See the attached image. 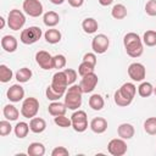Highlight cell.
I'll return each mask as SVG.
<instances>
[{
  "instance_id": "cell-1",
  "label": "cell",
  "mask_w": 156,
  "mask_h": 156,
  "mask_svg": "<svg viewBox=\"0 0 156 156\" xmlns=\"http://www.w3.org/2000/svg\"><path fill=\"white\" fill-rule=\"evenodd\" d=\"M123 45L126 49L127 55L133 58H136L143 55L144 52V43L143 39L134 32H129L123 38Z\"/></svg>"
},
{
  "instance_id": "cell-2",
  "label": "cell",
  "mask_w": 156,
  "mask_h": 156,
  "mask_svg": "<svg viewBox=\"0 0 156 156\" xmlns=\"http://www.w3.org/2000/svg\"><path fill=\"white\" fill-rule=\"evenodd\" d=\"M135 93H136V87L133 83L127 82V83L122 84V87L118 90L115 91V95H113L115 104L117 106H119V107L129 106L133 102Z\"/></svg>"
},
{
  "instance_id": "cell-3",
  "label": "cell",
  "mask_w": 156,
  "mask_h": 156,
  "mask_svg": "<svg viewBox=\"0 0 156 156\" xmlns=\"http://www.w3.org/2000/svg\"><path fill=\"white\" fill-rule=\"evenodd\" d=\"M83 91L79 87V84H72L69 85V88H67L66 93H65V105L67 106L68 110H78L82 106V98Z\"/></svg>"
},
{
  "instance_id": "cell-4",
  "label": "cell",
  "mask_w": 156,
  "mask_h": 156,
  "mask_svg": "<svg viewBox=\"0 0 156 156\" xmlns=\"http://www.w3.org/2000/svg\"><path fill=\"white\" fill-rule=\"evenodd\" d=\"M41 35H43L41 29L37 26H32L21 32L20 40H21V43H23L26 45H32V44L37 43L41 38Z\"/></svg>"
},
{
  "instance_id": "cell-5",
  "label": "cell",
  "mask_w": 156,
  "mask_h": 156,
  "mask_svg": "<svg viewBox=\"0 0 156 156\" xmlns=\"http://www.w3.org/2000/svg\"><path fill=\"white\" fill-rule=\"evenodd\" d=\"M71 121H72V128L78 132V133H83L88 129V116L87 112L83 110H76L72 116H71Z\"/></svg>"
},
{
  "instance_id": "cell-6",
  "label": "cell",
  "mask_w": 156,
  "mask_h": 156,
  "mask_svg": "<svg viewBox=\"0 0 156 156\" xmlns=\"http://www.w3.org/2000/svg\"><path fill=\"white\" fill-rule=\"evenodd\" d=\"M39 112V101L35 98H26L21 106V115L24 118H33Z\"/></svg>"
},
{
  "instance_id": "cell-7",
  "label": "cell",
  "mask_w": 156,
  "mask_h": 156,
  "mask_svg": "<svg viewBox=\"0 0 156 156\" xmlns=\"http://www.w3.org/2000/svg\"><path fill=\"white\" fill-rule=\"evenodd\" d=\"M26 24V16L22 11L13 9L9 12L7 16V26L12 30H20Z\"/></svg>"
},
{
  "instance_id": "cell-8",
  "label": "cell",
  "mask_w": 156,
  "mask_h": 156,
  "mask_svg": "<svg viewBox=\"0 0 156 156\" xmlns=\"http://www.w3.org/2000/svg\"><path fill=\"white\" fill-rule=\"evenodd\" d=\"M128 150L127 143L122 138H115L111 139L107 144V151L112 156H123Z\"/></svg>"
},
{
  "instance_id": "cell-9",
  "label": "cell",
  "mask_w": 156,
  "mask_h": 156,
  "mask_svg": "<svg viewBox=\"0 0 156 156\" xmlns=\"http://www.w3.org/2000/svg\"><path fill=\"white\" fill-rule=\"evenodd\" d=\"M110 46V39L105 34H98L91 40V49L95 54H105Z\"/></svg>"
},
{
  "instance_id": "cell-10",
  "label": "cell",
  "mask_w": 156,
  "mask_h": 156,
  "mask_svg": "<svg viewBox=\"0 0 156 156\" xmlns=\"http://www.w3.org/2000/svg\"><path fill=\"white\" fill-rule=\"evenodd\" d=\"M128 76L134 82H143L144 78L146 77V69L145 66L140 62H133L128 66Z\"/></svg>"
},
{
  "instance_id": "cell-11",
  "label": "cell",
  "mask_w": 156,
  "mask_h": 156,
  "mask_svg": "<svg viewBox=\"0 0 156 156\" xmlns=\"http://www.w3.org/2000/svg\"><path fill=\"white\" fill-rule=\"evenodd\" d=\"M51 88L54 90H56L57 93L65 94L67 88H68V82L66 78V74L63 71H58L52 76V80H51Z\"/></svg>"
},
{
  "instance_id": "cell-12",
  "label": "cell",
  "mask_w": 156,
  "mask_h": 156,
  "mask_svg": "<svg viewBox=\"0 0 156 156\" xmlns=\"http://www.w3.org/2000/svg\"><path fill=\"white\" fill-rule=\"evenodd\" d=\"M22 7L23 11L30 17H39L43 15V4L39 0H24Z\"/></svg>"
},
{
  "instance_id": "cell-13",
  "label": "cell",
  "mask_w": 156,
  "mask_h": 156,
  "mask_svg": "<svg viewBox=\"0 0 156 156\" xmlns=\"http://www.w3.org/2000/svg\"><path fill=\"white\" fill-rule=\"evenodd\" d=\"M98 82H99V78L98 76L95 74V72L93 73H89L87 76H83L80 82H79V87L83 91V94H88V93H91L96 85H98Z\"/></svg>"
},
{
  "instance_id": "cell-14",
  "label": "cell",
  "mask_w": 156,
  "mask_h": 156,
  "mask_svg": "<svg viewBox=\"0 0 156 156\" xmlns=\"http://www.w3.org/2000/svg\"><path fill=\"white\" fill-rule=\"evenodd\" d=\"M52 57L54 56H51L48 51L40 50V51H38L35 54V62H37V65L40 68H43L45 71L52 69L54 68V66H52Z\"/></svg>"
},
{
  "instance_id": "cell-15",
  "label": "cell",
  "mask_w": 156,
  "mask_h": 156,
  "mask_svg": "<svg viewBox=\"0 0 156 156\" xmlns=\"http://www.w3.org/2000/svg\"><path fill=\"white\" fill-rule=\"evenodd\" d=\"M6 96L11 102H20L24 98V89L21 84H13L7 89Z\"/></svg>"
},
{
  "instance_id": "cell-16",
  "label": "cell",
  "mask_w": 156,
  "mask_h": 156,
  "mask_svg": "<svg viewBox=\"0 0 156 156\" xmlns=\"http://www.w3.org/2000/svg\"><path fill=\"white\" fill-rule=\"evenodd\" d=\"M89 128L96 134H102L107 129V121L104 117H95L90 121Z\"/></svg>"
},
{
  "instance_id": "cell-17",
  "label": "cell",
  "mask_w": 156,
  "mask_h": 156,
  "mask_svg": "<svg viewBox=\"0 0 156 156\" xmlns=\"http://www.w3.org/2000/svg\"><path fill=\"white\" fill-rule=\"evenodd\" d=\"M117 134L119 138H122L124 140H129L134 136L135 129H134L133 124H130V123H121L117 128Z\"/></svg>"
},
{
  "instance_id": "cell-18",
  "label": "cell",
  "mask_w": 156,
  "mask_h": 156,
  "mask_svg": "<svg viewBox=\"0 0 156 156\" xmlns=\"http://www.w3.org/2000/svg\"><path fill=\"white\" fill-rule=\"evenodd\" d=\"M18 41L13 35H4L1 38V48L6 52H15L17 50Z\"/></svg>"
},
{
  "instance_id": "cell-19",
  "label": "cell",
  "mask_w": 156,
  "mask_h": 156,
  "mask_svg": "<svg viewBox=\"0 0 156 156\" xmlns=\"http://www.w3.org/2000/svg\"><path fill=\"white\" fill-rule=\"evenodd\" d=\"M29 128H30V132H33L35 134H40L46 129V122L44 118L33 117L29 121Z\"/></svg>"
},
{
  "instance_id": "cell-20",
  "label": "cell",
  "mask_w": 156,
  "mask_h": 156,
  "mask_svg": "<svg viewBox=\"0 0 156 156\" xmlns=\"http://www.w3.org/2000/svg\"><path fill=\"white\" fill-rule=\"evenodd\" d=\"M43 22H44V24L46 27L54 28L55 26H57L60 23V16L55 11H48L43 16Z\"/></svg>"
},
{
  "instance_id": "cell-21",
  "label": "cell",
  "mask_w": 156,
  "mask_h": 156,
  "mask_svg": "<svg viewBox=\"0 0 156 156\" xmlns=\"http://www.w3.org/2000/svg\"><path fill=\"white\" fill-rule=\"evenodd\" d=\"M82 28L87 34H94L99 28V23H98V21L95 18L87 17L82 22Z\"/></svg>"
},
{
  "instance_id": "cell-22",
  "label": "cell",
  "mask_w": 156,
  "mask_h": 156,
  "mask_svg": "<svg viewBox=\"0 0 156 156\" xmlns=\"http://www.w3.org/2000/svg\"><path fill=\"white\" fill-rule=\"evenodd\" d=\"M48 111L51 116L56 117V116H60V115H65L66 111H67V106L65 105V102H60V101H52L49 107H48Z\"/></svg>"
},
{
  "instance_id": "cell-23",
  "label": "cell",
  "mask_w": 156,
  "mask_h": 156,
  "mask_svg": "<svg viewBox=\"0 0 156 156\" xmlns=\"http://www.w3.org/2000/svg\"><path fill=\"white\" fill-rule=\"evenodd\" d=\"M44 38L46 40V43L49 44H57L61 41V38H62V34L58 29L56 28H50L48 29L45 33H44Z\"/></svg>"
},
{
  "instance_id": "cell-24",
  "label": "cell",
  "mask_w": 156,
  "mask_h": 156,
  "mask_svg": "<svg viewBox=\"0 0 156 156\" xmlns=\"http://www.w3.org/2000/svg\"><path fill=\"white\" fill-rule=\"evenodd\" d=\"M2 115L6 119L9 121H17V118L20 117V111L17 110L16 106L11 105V104H7L4 106V110H2Z\"/></svg>"
},
{
  "instance_id": "cell-25",
  "label": "cell",
  "mask_w": 156,
  "mask_h": 156,
  "mask_svg": "<svg viewBox=\"0 0 156 156\" xmlns=\"http://www.w3.org/2000/svg\"><path fill=\"white\" fill-rule=\"evenodd\" d=\"M27 154L29 156H43L45 154V146L39 141H33L29 144L27 149Z\"/></svg>"
},
{
  "instance_id": "cell-26",
  "label": "cell",
  "mask_w": 156,
  "mask_h": 156,
  "mask_svg": "<svg viewBox=\"0 0 156 156\" xmlns=\"http://www.w3.org/2000/svg\"><path fill=\"white\" fill-rule=\"evenodd\" d=\"M89 106L94 110V111H100L104 108L105 106V100L102 98V95L100 94H93L89 98Z\"/></svg>"
},
{
  "instance_id": "cell-27",
  "label": "cell",
  "mask_w": 156,
  "mask_h": 156,
  "mask_svg": "<svg viewBox=\"0 0 156 156\" xmlns=\"http://www.w3.org/2000/svg\"><path fill=\"white\" fill-rule=\"evenodd\" d=\"M32 76H33V72H32L30 68H28V67H22V68H20V69L16 72L15 78L17 79L18 83H27L28 80H30Z\"/></svg>"
},
{
  "instance_id": "cell-28",
  "label": "cell",
  "mask_w": 156,
  "mask_h": 156,
  "mask_svg": "<svg viewBox=\"0 0 156 156\" xmlns=\"http://www.w3.org/2000/svg\"><path fill=\"white\" fill-rule=\"evenodd\" d=\"M30 128H29V124L26 123V122H17V124L13 127V132H15V135L18 138V139H23L28 135Z\"/></svg>"
},
{
  "instance_id": "cell-29",
  "label": "cell",
  "mask_w": 156,
  "mask_h": 156,
  "mask_svg": "<svg viewBox=\"0 0 156 156\" xmlns=\"http://www.w3.org/2000/svg\"><path fill=\"white\" fill-rule=\"evenodd\" d=\"M127 13H128L127 7L123 4H116L111 10V16L115 20H123L127 17Z\"/></svg>"
},
{
  "instance_id": "cell-30",
  "label": "cell",
  "mask_w": 156,
  "mask_h": 156,
  "mask_svg": "<svg viewBox=\"0 0 156 156\" xmlns=\"http://www.w3.org/2000/svg\"><path fill=\"white\" fill-rule=\"evenodd\" d=\"M138 94L141 98H149L150 95L154 94V87L150 82H141L140 85L138 87Z\"/></svg>"
},
{
  "instance_id": "cell-31",
  "label": "cell",
  "mask_w": 156,
  "mask_h": 156,
  "mask_svg": "<svg viewBox=\"0 0 156 156\" xmlns=\"http://www.w3.org/2000/svg\"><path fill=\"white\" fill-rule=\"evenodd\" d=\"M13 72L11 68H9L6 65H0V82L1 83H7L12 79Z\"/></svg>"
},
{
  "instance_id": "cell-32",
  "label": "cell",
  "mask_w": 156,
  "mask_h": 156,
  "mask_svg": "<svg viewBox=\"0 0 156 156\" xmlns=\"http://www.w3.org/2000/svg\"><path fill=\"white\" fill-rule=\"evenodd\" d=\"M143 43L146 46H155L156 45V30L149 29L143 35Z\"/></svg>"
},
{
  "instance_id": "cell-33",
  "label": "cell",
  "mask_w": 156,
  "mask_h": 156,
  "mask_svg": "<svg viewBox=\"0 0 156 156\" xmlns=\"http://www.w3.org/2000/svg\"><path fill=\"white\" fill-rule=\"evenodd\" d=\"M144 130L150 135H156V117H149L145 119Z\"/></svg>"
},
{
  "instance_id": "cell-34",
  "label": "cell",
  "mask_w": 156,
  "mask_h": 156,
  "mask_svg": "<svg viewBox=\"0 0 156 156\" xmlns=\"http://www.w3.org/2000/svg\"><path fill=\"white\" fill-rule=\"evenodd\" d=\"M54 122H55L56 126H58V127H61V128L72 127V121H71V118L66 117L65 115H60V116L54 117Z\"/></svg>"
},
{
  "instance_id": "cell-35",
  "label": "cell",
  "mask_w": 156,
  "mask_h": 156,
  "mask_svg": "<svg viewBox=\"0 0 156 156\" xmlns=\"http://www.w3.org/2000/svg\"><path fill=\"white\" fill-rule=\"evenodd\" d=\"M66 63H67L66 56L62 55V54H57V55H55V56L52 57V66H54V68H56V69L63 68V67L66 66Z\"/></svg>"
},
{
  "instance_id": "cell-36",
  "label": "cell",
  "mask_w": 156,
  "mask_h": 156,
  "mask_svg": "<svg viewBox=\"0 0 156 156\" xmlns=\"http://www.w3.org/2000/svg\"><path fill=\"white\" fill-rule=\"evenodd\" d=\"M94 69H95V66H93V65H90V63L83 61V62L78 66V74H79L80 77H83V76H87V74H89V73H93Z\"/></svg>"
},
{
  "instance_id": "cell-37",
  "label": "cell",
  "mask_w": 156,
  "mask_h": 156,
  "mask_svg": "<svg viewBox=\"0 0 156 156\" xmlns=\"http://www.w3.org/2000/svg\"><path fill=\"white\" fill-rule=\"evenodd\" d=\"M45 95H46V99L50 100V101H58L60 98H62L65 94H61V93H57L56 90H54L51 88V85H49L45 90Z\"/></svg>"
},
{
  "instance_id": "cell-38",
  "label": "cell",
  "mask_w": 156,
  "mask_h": 156,
  "mask_svg": "<svg viewBox=\"0 0 156 156\" xmlns=\"http://www.w3.org/2000/svg\"><path fill=\"white\" fill-rule=\"evenodd\" d=\"M10 122L11 121H9V119L0 121V135L1 136H6L12 132V126Z\"/></svg>"
},
{
  "instance_id": "cell-39",
  "label": "cell",
  "mask_w": 156,
  "mask_h": 156,
  "mask_svg": "<svg viewBox=\"0 0 156 156\" xmlns=\"http://www.w3.org/2000/svg\"><path fill=\"white\" fill-rule=\"evenodd\" d=\"M65 74H66V78H67V82H68V85H72L74 84L76 79H77V71L73 69V68H65L63 69Z\"/></svg>"
},
{
  "instance_id": "cell-40",
  "label": "cell",
  "mask_w": 156,
  "mask_h": 156,
  "mask_svg": "<svg viewBox=\"0 0 156 156\" xmlns=\"http://www.w3.org/2000/svg\"><path fill=\"white\" fill-rule=\"evenodd\" d=\"M145 12L151 17L156 16V0H149L145 4Z\"/></svg>"
},
{
  "instance_id": "cell-41",
  "label": "cell",
  "mask_w": 156,
  "mask_h": 156,
  "mask_svg": "<svg viewBox=\"0 0 156 156\" xmlns=\"http://www.w3.org/2000/svg\"><path fill=\"white\" fill-rule=\"evenodd\" d=\"M69 152L65 146H56L51 151V156H68Z\"/></svg>"
},
{
  "instance_id": "cell-42",
  "label": "cell",
  "mask_w": 156,
  "mask_h": 156,
  "mask_svg": "<svg viewBox=\"0 0 156 156\" xmlns=\"http://www.w3.org/2000/svg\"><path fill=\"white\" fill-rule=\"evenodd\" d=\"M83 61H85V62H88V63H90V65H93V66H96V55H95V52H87L84 56H83Z\"/></svg>"
},
{
  "instance_id": "cell-43",
  "label": "cell",
  "mask_w": 156,
  "mask_h": 156,
  "mask_svg": "<svg viewBox=\"0 0 156 156\" xmlns=\"http://www.w3.org/2000/svg\"><path fill=\"white\" fill-rule=\"evenodd\" d=\"M67 1L72 7H80L84 4V0H67Z\"/></svg>"
},
{
  "instance_id": "cell-44",
  "label": "cell",
  "mask_w": 156,
  "mask_h": 156,
  "mask_svg": "<svg viewBox=\"0 0 156 156\" xmlns=\"http://www.w3.org/2000/svg\"><path fill=\"white\" fill-rule=\"evenodd\" d=\"M98 1H99V4L101 6H108V5H111L113 2V0H98Z\"/></svg>"
},
{
  "instance_id": "cell-45",
  "label": "cell",
  "mask_w": 156,
  "mask_h": 156,
  "mask_svg": "<svg viewBox=\"0 0 156 156\" xmlns=\"http://www.w3.org/2000/svg\"><path fill=\"white\" fill-rule=\"evenodd\" d=\"M54 5H61V4H63L66 0H50Z\"/></svg>"
},
{
  "instance_id": "cell-46",
  "label": "cell",
  "mask_w": 156,
  "mask_h": 156,
  "mask_svg": "<svg viewBox=\"0 0 156 156\" xmlns=\"http://www.w3.org/2000/svg\"><path fill=\"white\" fill-rule=\"evenodd\" d=\"M0 22H1V24H0V28L2 29V28L5 27V18H4V17H0Z\"/></svg>"
},
{
  "instance_id": "cell-47",
  "label": "cell",
  "mask_w": 156,
  "mask_h": 156,
  "mask_svg": "<svg viewBox=\"0 0 156 156\" xmlns=\"http://www.w3.org/2000/svg\"><path fill=\"white\" fill-rule=\"evenodd\" d=\"M154 94H155V96H156V87L154 88Z\"/></svg>"
}]
</instances>
